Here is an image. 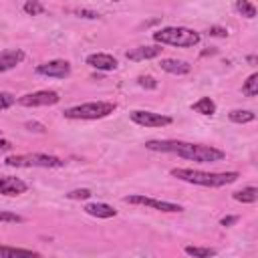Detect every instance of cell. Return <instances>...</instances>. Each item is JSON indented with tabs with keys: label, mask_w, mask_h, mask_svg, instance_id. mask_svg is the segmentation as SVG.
Here are the masks:
<instances>
[{
	"label": "cell",
	"mask_w": 258,
	"mask_h": 258,
	"mask_svg": "<svg viewBox=\"0 0 258 258\" xmlns=\"http://www.w3.org/2000/svg\"><path fill=\"white\" fill-rule=\"evenodd\" d=\"M171 175L194 185H204V187H222L228 183H234L240 175L238 171H200V169H189V167H175L171 169Z\"/></svg>",
	"instance_id": "2"
},
{
	"label": "cell",
	"mask_w": 258,
	"mask_h": 258,
	"mask_svg": "<svg viewBox=\"0 0 258 258\" xmlns=\"http://www.w3.org/2000/svg\"><path fill=\"white\" fill-rule=\"evenodd\" d=\"M75 14H79V18H91V20H95V18H101V14L99 12H95V10H87V8H77V10H73Z\"/></svg>",
	"instance_id": "28"
},
{
	"label": "cell",
	"mask_w": 258,
	"mask_h": 258,
	"mask_svg": "<svg viewBox=\"0 0 258 258\" xmlns=\"http://www.w3.org/2000/svg\"><path fill=\"white\" fill-rule=\"evenodd\" d=\"M191 111H196L200 115H214L216 113V103L210 97H202L191 105Z\"/></svg>",
	"instance_id": "18"
},
{
	"label": "cell",
	"mask_w": 258,
	"mask_h": 258,
	"mask_svg": "<svg viewBox=\"0 0 258 258\" xmlns=\"http://www.w3.org/2000/svg\"><path fill=\"white\" fill-rule=\"evenodd\" d=\"M137 83H139L143 89H157V81H155L153 77H149V75H141V77L137 79Z\"/></svg>",
	"instance_id": "26"
},
{
	"label": "cell",
	"mask_w": 258,
	"mask_h": 258,
	"mask_svg": "<svg viewBox=\"0 0 258 258\" xmlns=\"http://www.w3.org/2000/svg\"><path fill=\"white\" fill-rule=\"evenodd\" d=\"M28 189V185L20 179V177H14V175H0V194L2 196H20Z\"/></svg>",
	"instance_id": "10"
},
{
	"label": "cell",
	"mask_w": 258,
	"mask_h": 258,
	"mask_svg": "<svg viewBox=\"0 0 258 258\" xmlns=\"http://www.w3.org/2000/svg\"><path fill=\"white\" fill-rule=\"evenodd\" d=\"M232 198H234L236 202H242V204H254V202L258 200V189H256L254 185H248V187H242V189L234 191Z\"/></svg>",
	"instance_id": "17"
},
{
	"label": "cell",
	"mask_w": 258,
	"mask_h": 258,
	"mask_svg": "<svg viewBox=\"0 0 258 258\" xmlns=\"http://www.w3.org/2000/svg\"><path fill=\"white\" fill-rule=\"evenodd\" d=\"M24 60V52L20 48H8L0 52V73H6L10 69H14L16 64H20Z\"/></svg>",
	"instance_id": "12"
},
{
	"label": "cell",
	"mask_w": 258,
	"mask_h": 258,
	"mask_svg": "<svg viewBox=\"0 0 258 258\" xmlns=\"http://www.w3.org/2000/svg\"><path fill=\"white\" fill-rule=\"evenodd\" d=\"M0 258H40L38 252L14 246H0Z\"/></svg>",
	"instance_id": "15"
},
{
	"label": "cell",
	"mask_w": 258,
	"mask_h": 258,
	"mask_svg": "<svg viewBox=\"0 0 258 258\" xmlns=\"http://www.w3.org/2000/svg\"><path fill=\"white\" fill-rule=\"evenodd\" d=\"M185 254L194 258H212L218 252L214 248H204V246H185Z\"/></svg>",
	"instance_id": "20"
},
{
	"label": "cell",
	"mask_w": 258,
	"mask_h": 258,
	"mask_svg": "<svg viewBox=\"0 0 258 258\" xmlns=\"http://www.w3.org/2000/svg\"><path fill=\"white\" fill-rule=\"evenodd\" d=\"M24 12L30 14V16H36V14L44 12V6L40 2H36V0H28V2H24Z\"/></svg>",
	"instance_id": "23"
},
{
	"label": "cell",
	"mask_w": 258,
	"mask_h": 258,
	"mask_svg": "<svg viewBox=\"0 0 258 258\" xmlns=\"http://www.w3.org/2000/svg\"><path fill=\"white\" fill-rule=\"evenodd\" d=\"M115 103H109V101H91V103H83V105H75V107H69L62 111V115L67 119H87V121H93V119H103L107 115H111L115 111Z\"/></svg>",
	"instance_id": "4"
},
{
	"label": "cell",
	"mask_w": 258,
	"mask_h": 258,
	"mask_svg": "<svg viewBox=\"0 0 258 258\" xmlns=\"http://www.w3.org/2000/svg\"><path fill=\"white\" fill-rule=\"evenodd\" d=\"M0 222H6V224H20L22 222V216L14 214V212H8V210H0Z\"/></svg>",
	"instance_id": "24"
},
{
	"label": "cell",
	"mask_w": 258,
	"mask_h": 258,
	"mask_svg": "<svg viewBox=\"0 0 258 258\" xmlns=\"http://www.w3.org/2000/svg\"><path fill=\"white\" fill-rule=\"evenodd\" d=\"M236 10H238L244 18H256V6H254L252 2L238 0V2H236Z\"/></svg>",
	"instance_id": "22"
},
{
	"label": "cell",
	"mask_w": 258,
	"mask_h": 258,
	"mask_svg": "<svg viewBox=\"0 0 258 258\" xmlns=\"http://www.w3.org/2000/svg\"><path fill=\"white\" fill-rule=\"evenodd\" d=\"M85 212L89 214V216H95V218H113V216H117V210L113 208V206H109V204H87L85 206Z\"/></svg>",
	"instance_id": "16"
},
{
	"label": "cell",
	"mask_w": 258,
	"mask_h": 258,
	"mask_svg": "<svg viewBox=\"0 0 258 258\" xmlns=\"http://www.w3.org/2000/svg\"><path fill=\"white\" fill-rule=\"evenodd\" d=\"M60 97L56 91H34L18 97V103L22 107H48V105H56Z\"/></svg>",
	"instance_id": "7"
},
{
	"label": "cell",
	"mask_w": 258,
	"mask_h": 258,
	"mask_svg": "<svg viewBox=\"0 0 258 258\" xmlns=\"http://www.w3.org/2000/svg\"><path fill=\"white\" fill-rule=\"evenodd\" d=\"M228 117L232 123H250L256 119V115L252 111H246V109H234V111H230Z\"/></svg>",
	"instance_id": "19"
},
{
	"label": "cell",
	"mask_w": 258,
	"mask_h": 258,
	"mask_svg": "<svg viewBox=\"0 0 258 258\" xmlns=\"http://www.w3.org/2000/svg\"><path fill=\"white\" fill-rule=\"evenodd\" d=\"M129 117L133 123H137L141 127H163V125L171 123V117L161 115V113H153V111H143V109L131 111Z\"/></svg>",
	"instance_id": "8"
},
{
	"label": "cell",
	"mask_w": 258,
	"mask_h": 258,
	"mask_svg": "<svg viewBox=\"0 0 258 258\" xmlns=\"http://www.w3.org/2000/svg\"><path fill=\"white\" fill-rule=\"evenodd\" d=\"M36 73L42 77H56V79H64L71 75V62L62 60V58H54L48 62H42L36 67Z\"/></svg>",
	"instance_id": "9"
},
{
	"label": "cell",
	"mask_w": 258,
	"mask_h": 258,
	"mask_svg": "<svg viewBox=\"0 0 258 258\" xmlns=\"http://www.w3.org/2000/svg\"><path fill=\"white\" fill-rule=\"evenodd\" d=\"M145 147L149 151H161V153H173L189 161L198 163H214L222 161L226 153L222 149H216L212 145H202V143H187V141H175V139H151L145 141Z\"/></svg>",
	"instance_id": "1"
},
{
	"label": "cell",
	"mask_w": 258,
	"mask_h": 258,
	"mask_svg": "<svg viewBox=\"0 0 258 258\" xmlns=\"http://www.w3.org/2000/svg\"><path fill=\"white\" fill-rule=\"evenodd\" d=\"M153 40L159 44H171V46H196L202 40V36L200 32L185 26H165L153 32Z\"/></svg>",
	"instance_id": "3"
},
{
	"label": "cell",
	"mask_w": 258,
	"mask_h": 258,
	"mask_svg": "<svg viewBox=\"0 0 258 258\" xmlns=\"http://www.w3.org/2000/svg\"><path fill=\"white\" fill-rule=\"evenodd\" d=\"M123 200H125L127 204L145 206V208H153V210H159V212H169V214H175V212H181V210H183L179 204H173V202H165V200H155V198H149V196H141V194H135V196H125Z\"/></svg>",
	"instance_id": "6"
},
{
	"label": "cell",
	"mask_w": 258,
	"mask_h": 258,
	"mask_svg": "<svg viewBox=\"0 0 258 258\" xmlns=\"http://www.w3.org/2000/svg\"><path fill=\"white\" fill-rule=\"evenodd\" d=\"M16 103V97L12 93H6V91H0V109H8Z\"/></svg>",
	"instance_id": "25"
},
{
	"label": "cell",
	"mask_w": 258,
	"mask_h": 258,
	"mask_svg": "<svg viewBox=\"0 0 258 258\" xmlns=\"http://www.w3.org/2000/svg\"><path fill=\"white\" fill-rule=\"evenodd\" d=\"M159 67L165 71V73H171V75H187L191 71L189 62L185 60H177V58H163L159 62Z\"/></svg>",
	"instance_id": "14"
},
{
	"label": "cell",
	"mask_w": 258,
	"mask_h": 258,
	"mask_svg": "<svg viewBox=\"0 0 258 258\" xmlns=\"http://www.w3.org/2000/svg\"><path fill=\"white\" fill-rule=\"evenodd\" d=\"M208 34H212V36H228V30L222 28V26H210Z\"/></svg>",
	"instance_id": "29"
},
{
	"label": "cell",
	"mask_w": 258,
	"mask_h": 258,
	"mask_svg": "<svg viewBox=\"0 0 258 258\" xmlns=\"http://www.w3.org/2000/svg\"><path fill=\"white\" fill-rule=\"evenodd\" d=\"M10 167H64V159L48 153H22V155H8L4 159Z\"/></svg>",
	"instance_id": "5"
},
{
	"label": "cell",
	"mask_w": 258,
	"mask_h": 258,
	"mask_svg": "<svg viewBox=\"0 0 258 258\" xmlns=\"http://www.w3.org/2000/svg\"><path fill=\"white\" fill-rule=\"evenodd\" d=\"M10 149H12V143H10L8 139H2V137H0V153H2V151H10Z\"/></svg>",
	"instance_id": "31"
},
{
	"label": "cell",
	"mask_w": 258,
	"mask_h": 258,
	"mask_svg": "<svg viewBox=\"0 0 258 258\" xmlns=\"http://www.w3.org/2000/svg\"><path fill=\"white\" fill-rule=\"evenodd\" d=\"M161 46H137V48H131V50H127V58L129 60H149V58H157L159 54H161Z\"/></svg>",
	"instance_id": "13"
},
{
	"label": "cell",
	"mask_w": 258,
	"mask_h": 258,
	"mask_svg": "<svg viewBox=\"0 0 258 258\" xmlns=\"http://www.w3.org/2000/svg\"><path fill=\"white\" fill-rule=\"evenodd\" d=\"M236 222H238V216H226V218L220 220L222 226H232V224H236Z\"/></svg>",
	"instance_id": "30"
},
{
	"label": "cell",
	"mask_w": 258,
	"mask_h": 258,
	"mask_svg": "<svg viewBox=\"0 0 258 258\" xmlns=\"http://www.w3.org/2000/svg\"><path fill=\"white\" fill-rule=\"evenodd\" d=\"M87 64H91L97 71H115L117 69V58L107 52H95L87 56Z\"/></svg>",
	"instance_id": "11"
},
{
	"label": "cell",
	"mask_w": 258,
	"mask_h": 258,
	"mask_svg": "<svg viewBox=\"0 0 258 258\" xmlns=\"http://www.w3.org/2000/svg\"><path fill=\"white\" fill-rule=\"evenodd\" d=\"M242 93L248 95V97H256L258 95V73H252L246 83L242 85Z\"/></svg>",
	"instance_id": "21"
},
{
	"label": "cell",
	"mask_w": 258,
	"mask_h": 258,
	"mask_svg": "<svg viewBox=\"0 0 258 258\" xmlns=\"http://www.w3.org/2000/svg\"><path fill=\"white\" fill-rule=\"evenodd\" d=\"M67 196H69L71 200H87V198H91V189L81 187V189H73V191H69Z\"/></svg>",
	"instance_id": "27"
},
{
	"label": "cell",
	"mask_w": 258,
	"mask_h": 258,
	"mask_svg": "<svg viewBox=\"0 0 258 258\" xmlns=\"http://www.w3.org/2000/svg\"><path fill=\"white\" fill-rule=\"evenodd\" d=\"M26 127H28L30 131H38V133H42V131H44V127H42L40 123H30V121H28V123H26Z\"/></svg>",
	"instance_id": "32"
}]
</instances>
